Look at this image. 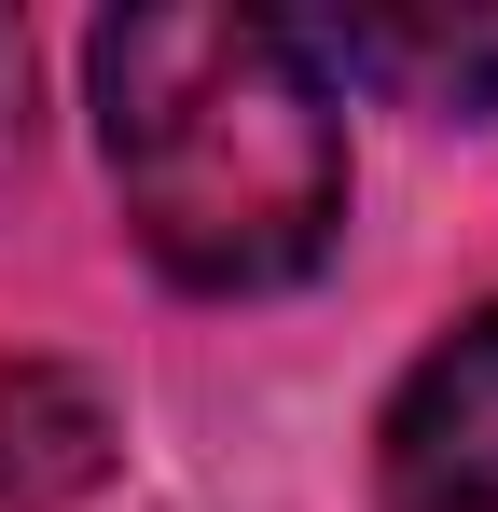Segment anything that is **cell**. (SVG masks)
<instances>
[{"mask_svg": "<svg viewBox=\"0 0 498 512\" xmlns=\"http://www.w3.org/2000/svg\"><path fill=\"white\" fill-rule=\"evenodd\" d=\"M125 222L180 291H291L346 236V111L305 28L236 0H139L83 42Z\"/></svg>", "mask_w": 498, "mask_h": 512, "instance_id": "1", "label": "cell"}, {"mask_svg": "<svg viewBox=\"0 0 498 512\" xmlns=\"http://www.w3.org/2000/svg\"><path fill=\"white\" fill-rule=\"evenodd\" d=\"M97 402L70 374H0V512H70L97 485Z\"/></svg>", "mask_w": 498, "mask_h": 512, "instance_id": "4", "label": "cell"}, {"mask_svg": "<svg viewBox=\"0 0 498 512\" xmlns=\"http://www.w3.org/2000/svg\"><path fill=\"white\" fill-rule=\"evenodd\" d=\"M374 457H388V512H498V305L402 374Z\"/></svg>", "mask_w": 498, "mask_h": 512, "instance_id": "2", "label": "cell"}, {"mask_svg": "<svg viewBox=\"0 0 498 512\" xmlns=\"http://www.w3.org/2000/svg\"><path fill=\"white\" fill-rule=\"evenodd\" d=\"M319 56L346 84H388L402 111H457V125L498 111V14H346Z\"/></svg>", "mask_w": 498, "mask_h": 512, "instance_id": "3", "label": "cell"}]
</instances>
